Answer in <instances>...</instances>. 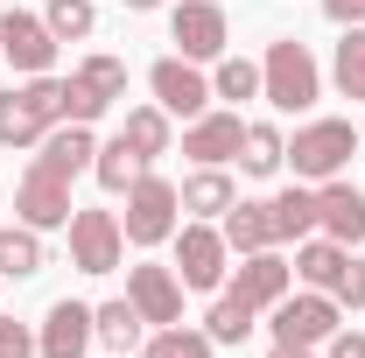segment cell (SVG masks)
I'll return each mask as SVG.
<instances>
[{
  "label": "cell",
  "mask_w": 365,
  "mask_h": 358,
  "mask_svg": "<svg viewBox=\"0 0 365 358\" xmlns=\"http://www.w3.org/2000/svg\"><path fill=\"white\" fill-rule=\"evenodd\" d=\"M317 225L337 239V246H365V197L351 190V183H323L317 190Z\"/></svg>",
  "instance_id": "obj_15"
},
{
  "label": "cell",
  "mask_w": 365,
  "mask_h": 358,
  "mask_svg": "<svg viewBox=\"0 0 365 358\" xmlns=\"http://www.w3.org/2000/svg\"><path fill=\"white\" fill-rule=\"evenodd\" d=\"M176 197H182V211H197V218H225L232 204H239V190H232L225 169H197V176L182 183Z\"/></svg>",
  "instance_id": "obj_17"
},
{
  "label": "cell",
  "mask_w": 365,
  "mask_h": 358,
  "mask_svg": "<svg viewBox=\"0 0 365 358\" xmlns=\"http://www.w3.org/2000/svg\"><path fill=\"white\" fill-rule=\"evenodd\" d=\"M288 281H295V267L281 260V253H239V281H232V295L246 302V310H274L281 295H288Z\"/></svg>",
  "instance_id": "obj_13"
},
{
  "label": "cell",
  "mask_w": 365,
  "mask_h": 358,
  "mask_svg": "<svg viewBox=\"0 0 365 358\" xmlns=\"http://www.w3.org/2000/svg\"><path fill=\"white\" fill-rule=\"evenodd\" d=\"M14 211L29 232H56V225H71V183L49 176V169H29L21 190H14Z\"/></svg>",
  "instance_id": "obj_11"
},
{
  "label": "cell",
  "mask_w": 365,
  "mask_h": 358,
  "mask_svg": "<svg viewBox=\"0 0 365 358\" xmlns=\"http://www.w3.org/2000/svg\"><path fill=\"white\" fill-rule=\"evenodd\" d=\"M323 14H330L337 29H365V0H323Z\"/></svg>",
  "instance_id": "obj_36"
},
{
  "label": "cell",
  "mask_w": 365,
  "mask_h": 358,
  "mask_svg": "<svg viewBox=\"0 0 365 358\" xmlns=\"http://www.w3.org/2000/svg\"><path fill=\"white\" fill-rule=\"evenodd\" d=\"M225 36H232V21H225V7H218V0H182L176 14H169V43H176L190 63L225 56Z\"/></svg>",
  "instance_id": "obj_7"
},
{
  "label": "cell",
  "mask_w": 365,
  "mask_h": 358,
  "mask_svg": "<svg viewBox=\"0 0 365 358\" xmlns=\"http://www.w3.org/2000/svg\"><path fill=\"white\" fill-rule=\"evenodd\" d=\"M344 260H351V246H337V239H302V253H295V274L309 281V288H337V274H344Z\"/></svg>",
  "instance_id": "obj_19"
},
{
  "label": "cell",
  "mask_w": 365,
  "mask_h": 358,
  "mask_svg": "<svg viewBox=\"0 0 365 358\" xmlns=\"http://www.w3.org/2000/svg\"><path fill=\"white\" fill-rule=\"evenodd\" d=\"M78 78H85L98 98H127V63H120V56H85Z\"/></svg>",
  "instance_id": "obj_32"
},
{
  "label": "cell",
  "mask_w": 365,
  "mask_h": 358,
  "mask_svg": "<svg viewBox=\"0 0 365 358\" xmlns=\"http://www.w3.org/2000/svg\"><path fill=\"white\" fill-rule=\"evenodd\" d=\"M140 169H148V162H140V155H134V148H127V140H106V148L91 155V176L106 183L113 197H127V190H134V176H140Z\"/></svg>",
  "instance_id": "obj_23"
},
{
  "label": "cell",
  "mask_w": 365,
  "mask_h": 358,
  "mask_svg": "<svg viewBox=\"0 0 365 358\" xmlns=\"http://www.w3.org/2000/svg\"><path fill=\"white\" fill-rule=\"evenodd\" d=\"M127 7H134V14H155V7H162V0H127Z\"/></svg>",
  "instance_id": "obj_39"
},
{
  "label": "cell",
  "mask_w": 365,
  "mask_h": 358,
  "mask_svg": "<svg viewBox=\"0 0 365 358\" xmlns=\"http://www.w3.org/2000/svg\"><path fill=\"white\" fill-rule=\"evenodd\" d=\"M106 106H113V98H98L85 78H71V85H63V120H78V127H91V120H98Z\"/></svg>",
  "instance_id": "obj_33"
},
{
  "label": "cell",
  "mask_w": 365,
  "mask_h": 358,
  "mask_svg": "<svg viewBox=\"0 0 365 358\" xmlns=\"http://www.w3.org/2000/svg\"><path fill=\"white\" fill-rule=\"evenodd\" d=\"M260 98H274V113H309L323 98V71L309 56V43H295V36L267 43V56H260Z\"/></svg>",
  "instance_id": "obj_1"
},
{
  "label": "cell",
  "mask_w": 365,
  "mask_h": 358,
  "mask_svg": "<svg viewBox=\"0 0 365 358\" xmlns=\"http://www.w3.org/2000/svg\"><path fill=\"white\" fill-rule=\"evenodd\" d=\"M43 267V232H29V225H14V232H0V274H36Z\"/></svg>",
  "instance_id": "obj_28"
},
{
  "label": "cell",
  "mask_w": 365,
  "mask_h": 358,
  "mask_svg": "<svg viewBox=\"0 0 365 358\" xmlns=\"http://www.w3.org/2000/svg\"><path fill=\"white\" fill-rule=\"evenodd\" d=\"M49 36H56V43H85L91 29H98V7H91V0H49Z\"/></svg>",
  "instance_id": "obj_29"
},
{
  "label": "cell",
  "mask_w": 365,
  "mask_h": 358,
  "mask_svg": "<svg viewBox=\"0 0 365 358\" xmlns=\"http://www.w3.org/2000/svg\"><path fill=\"white\" fill-rule=\"evenodd\" d=\"M267 218H274V239H309L317 232V190H281V197H267Z\"/></svg>",
  "instance_id": "obj_18"
},
{
  "label": "cell",
  "mask_w": 365,
  "mask_h": 358,
  "mask_svg": "<svg viewBox=\"0 0 365 358\" xmlns=\"http://www.w3.org/2000/svg\"><path fill=\"white\" fill-rule=\"evenodd\" d=\"M267 358H317V352H302V344H274Z\"/></svg>",
  "instance_id": "obj_38"
},
{
  "label": "cell",
  "mask_w": 365,
  "mask_h": 358,
  "mask_svg": "<svg viewBox=\"0 0 365 358\" xmlns=\"http://www.w3.org/2000/svg\"><path fill=\"white\" fill-rule=\"evenodd\" d=\"M239 140H246V120L239 113H204V120H190L182 155L197 169H225V162H239Z\"/></svg>",
  "instance_id": "obj_12"
},
{
  "label": "cell",
  "mask_w": 365,
  "mask_h": 358,
  "mask_svg": "<svg viewBox=\"0 0 365 358\" xmlns=\"http://www.w3.org/2000/svg\"><path fill=\"white\" fill-rule=\"evenodd\" d=\"M330 78H337L344 98H365V29H344V43L330 56Z\"/></svg>",
  "instance_id": "obj_27"
},
{
  "label": "cell",
  "mask_w": 365,
  "mask_h": 358,
  "mask_svg": "<svg viewBox=\"0 0 365 358\" xmlns=\"http://www.w3.org/2000/svg\"><path fill=\"white\" fill-rule=\"evenodd\" d=\"M148 358H211V330H182V323H169V330H155Z\"/></svg>",
  "instance_id": "obj_31"
},
{
  "label": "cell",
  "mask_w": 365,
  "mask_h": 358,
  "mask_svg": "<svg viewBox=\"0 0 365 358\" xmlns=\"http://www.w3.org/2000/svg\"><path fill=\"white\" fill-rule=\"evenodd\" d=\"M225 232H211V225H182L176 232V281L182 288H218L225 281Z\"/></svg>",
  "instance_id": "obj_9"
},
{
  "label": "cell",
  "mask_w": 365,
  "mask_h": 358,
  "mask_svg": "<svg viewBox=\"0 0 365 358\" xmlns=\"http://www.w3.org/2000/svg\"><path fill=\"white\" fill-rule=\"evenodd\" d=\"M351 148H359V127L351 120H309L302 134L288 140V162H295L302 183H330V176H344Z\"/></svg>",
  "instance_id": "obj_3"
},
{
  "label": "cell",
  "mask_w": 365,
  "mask_h": 358,
  "mask_svg": "<svg viewBox=\"0 0 365 358\" xmlns=\"http://www.w3.org/2000/svg\"><path fill=\"white\" fill-rule=\"evenodd\" d=\"M120 140L134 148L140 162L169 155V113H162V106H134V113H127V127H120Z\"/></svg>",
  "instance_id": "obj_22"
},
{
  "label": "cell",
  "mask_w": 365,
  "mask_h": 358,
  "mask_svg": "<svg viewBox=\"0 0 365 358\" xmlns=\"http://www.w3.org/2000/svg\"><path fill=\"white\" fill-rule=\"evenodd\" d=\"M211 98H260V63L225 56V63H218V78H211Z\"/></svg>",
  "instance_id": "obj_30"
},
{
  "label": "cell",
  "mask_w": 365,
  "mask_h": 358,
  "mask_svg": "<svg viewBox=\"0 0 365 358\" xmlns=\"http://www.w3.org/2000/svg\"><path fill=\"white\" fill-rule=\"evenodd\" d=\"M0 358H36V337H29L14 316H0Z\"/></svg>",
  "instance_id": "obj_35"
},
{
  "label": "cell",
  "mask_w": 365,
  "mask_h": 358,
  "mask_svg": "<svg viewBox=\"0 0 365 358\" xmlns=\"http://www.w3.org/2000/svg\"><path fill=\"white\" fill-rule=\"evenodd\" d=\"M330 330H337V295H281L274 302V344H302V352H317L330 344Z\"/></svg>",
  "instance_id": "obj_4"
},
{
  "label": "cell",
  "mask_w": 365,
  "mask_h": 358,
  "mask_svg": "<svg viewBox=\"0 0 365 358\" xmlns=\"http://www.w3.org/2000/svg\"><path fill=\"white\" fill-rule=\"evenodd\" d=\"M148 85H155V106L176 113V120H204V113H211V78H204L190 56H162V63L148 71Z\"/></svg>",
  "instance_id": "obj_6"
},
{
  "label": "cell",
  "mask_w": 365,
  "mask_h": 358,
  "mask_svg": "<svg viewBox=\"0 0 365 358\" xmlns=\"http://www.w3.org/2000/svg\"><path fill=\"white\" fill-rule=\"evenodd\" d=\"M127 302H134L140 323H155V330L182 323V281H176V267H155V260H140V267L127 274Z\"/></svg>",
  "instance_id": "obj_8"
},
{
  "label": "cell",
  "mask_w": 365,
  "mask_h": 358,
  "mask_svg": "<svg viewBox=\"0 0 365 358\" xmlns=\"http://www.w3.org/2000/svg\"><path fill=\"white\" fill-rule=\"evenodd\" d=\"M91 330H98V344H113V352H134V337L148 330V323H140L134 302H98V310H91Z\"/></svg>",
  "instance_id": "obj_24"
},
{
  "label": "cell",
  "mask_w": 365,
  "mask_h": 358,
  "mask_svg": "<svg viewBox=\"0 0 365 358\" xmlns=\"http://www.w3.org/2000/svg\"><path fill=\"white\" fill-rule=\"evenodd\" d=\"M225 246H232V253H267V246H274L267 204H232V211H225Z\"/></svg>",
  "instance_id": "obj_20"
},
{
  "label": "cell",
  "mask_w": 365,
  "mask_h": 358,
  "mask_svg": "<svg viewBox=\"0 0 365 358\" xmlns=\"http://www.w3.org/2000/svg\"><path fill=\"white\" fill-rule=\"evenodd\" d=\"M91 155H98V140H91V127H78V120H56L43 134V155H36V169H49V176H78V169H91Z\"/></svg>",
  "instance_id": "obj_16"
},
{
  "label": "cell",
  "mask_w": 365,
  "mask_h": 358,
  "mask_svg": "<svg viewBox=\"0 0 365 358\" xmlns=\"http://www.w3.org/2000/svg\"><path fill=\"white\" fill-rule=\"evenodd\" d=\"M43 134H49V127L29 113V98L7 91V98H0V148H43Z\"/></svg>",
  "instance_id": "obj_26"
},
{
  "label": "cell",
  "mask_w": 365,
  "mask_h": 358,
  "mask_svg": "<svg viewBox=\"0 0 365 358\" xmlns=\"http://www.w3.org/2000/svg\"><path fill=\"white\" fill-rule=\"evenodd\" d=\"M91 310L85 302H56V310L43 316V337H36V358H85L91 352Z\"/></svg>",
  "instance_id": "obj_14"
},
{
  "label": "cell",
  "mask_w": 365,
  "mask_h": 358,
  "mask_svg": "<svg viewBox=\"0 0 365 358\" xmlns=\"http://www.w3.org/2000/svg\"><path fill=\"white\" fill-rule=\"evenodd\" d=\"M71 267L85 274H113L120 267V246H127V232H120V211H71Z\"/></svg>",
  "instance_id": "obj_5"
},
{
  "label": "cell",
  "mask_w": 365,
  "mask_h": 358,
  "mask_svg": "<svg viewBox=\"0 0 365 358\" xmlns=\"http://www.w3.org/2000/svg\"><path fill=\"white\" fill-rule=\"evenodd\" d=\"M359 140H365V127H359Z\"/></svg>",
  "instance_id": "obj_40"
},
{
  "label": "cell",
  "mask_w": 365,
  "mask_h": 358,
  "mask_svg": "<svg viewBox=\"0 0 365 358\" xmlns=\"http://www.w3.org/2000/svg\"><path fill=\"white\" fill-rule=\"evenodd\" d=\"M281 162H288V140H281V127L253 120V127H246V140H239V169H246V176H274Z\"/></svg>",
  "instance_id": "obj_21"
},
{
  "label": "cell",
  "mask_w": 365,
  "mask_h": 358,
  "mask_svg": "<svg viewBox=\"0 0 365 358\" xmlns=\"http://www.w3.org/2000/svg\"><path fill=\"white\" fill-rule=\"evenodd\" d=\"M176 211H182L176 183L155 176V169H140L134 190H127V218H120V232H127L134 246H162V239H176Z\"/></svg>",
  "instance_id": "obj_2"
},
{
  "label": "cell",
  "mask_w": 365,
  "mask_h": 358,
  "mask_svg": "<svg viewBox=\"0 0 365 358\" xmlns=\"http://www.w3.org/2000/svg\"><path fill=\"white\" fill-rule=\"evenodd\" d=\"M253 316L260 310H246V302L225 288V295L211 302V316H204V330H211V344H246V337H253Z\"/></svg>",
  "instance_id": "obj_25"
},
{
  "label": "cell",
  "mask_w": 365,
  "mask_h": 358,
  "mask_svg": "<svg viewBox=\"0 0 365 358\" xmlns=\"http://www.w3.org/2000/svg\"><path fill=\"white\" fill-rule=\"evenodd\" d=\"M337 310H365V260H344V274H337Z\"/></svg>",
  "instance_id": "obj_34"
},
{
  "label": "cell",
  "mask_w": 365,
  "mask_h": 358,
  "mask_svg": "<svg viewBox=\"0 0 365 358\" xmlns=\"http://www.w3.org/2000/svg\"><path fill=\"white\" fill-rule=\"evenodd\" d=\"M0 49H7V63L29 71V78H43L49 63H56V36H49V21H43V14H21V7L0 14Z\"/></svg>",
  "instance_id": "obj_10"
},
{
  "label": "cell",
  "mask_w": 365,
  "mask_h": 358,
  "mask_svg": "<svg viewBox=\"0 0 365 358\" xmlns=\"http://www.w3.org/2000/svg\"><path fill=\"white\" fill-rule=\"evenodd\" d=\"M330 358H365V337H359V330H344V323H337V330H330Z\"/></svg>",
  "instance_id": "obj_37"
}]
</instances>
